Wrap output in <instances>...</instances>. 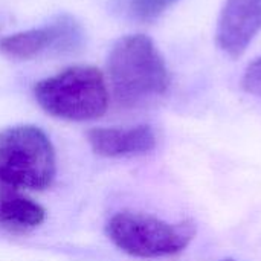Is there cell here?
Masks as SVG:
<instances>
[{
  "mask_svg": "<svg viewBox=\"0 0 261 261\" xmlns=\"http://www.w3.org/2000/svg\"><path fill=\"white\" fill-rule=\"evenodd\" d=\"M109 83L118 106L138 109L162 98L171 75L154 41L144 34L121 37L107 58Z\"/></svg>",
  "mask_w": 261,
  "mask_h": 261,
  "instance_id": "obj_1",
  "label": "cell"
},
{
  "mask_svg": "<svg viewBox=\"0 0 261 261\" xmlns=\"http://www.w3.org/2000/svg\"><path fill=\"white\" fill-rule=\"evenodd\" d=\"M40 107L60 119L90 121L109 107V87L102 72L93 66H72L34 87Z\"/></svg>",
  "mask_w": 261,
  "mask_h": 261,
  "instance_id": "obj_2",
  "label": "cell"
},
{
  "mask_svg": "<svg viewBox=\"0 0 261 261\" xmlns=\"http://www.w3.org/2000/svg\"><path fill=\"white\" fill-rule=\"evenodd\" d=\"M57 173L55 150L35 125L0 130V180L18 190H46Z\"/></svg>",
  "mask_w": 261,
  "mask_h": 261,
  "instance_id": "obj_3",
  "label": "cell"
},
{
  "mask_svg": "<svg viewBox=\"0 0 261 261\" xmlns=\"http://www.w3.org/2000/svg\"><path fill=\"white\" fill-rule=\"evenodd\" d=\"M197 226L187 219L170 223L138 211L116 213L107 223V236L122 252L138 258H161L182 252L194 239Z\"/></svg>",
  "mask_w": 261,
  "mask_h": 261,
  "instance_id": "obj_4",
  "label": "cell"
},
{
  "mask_svg": "<svg viewBox=\"0 0 261 261\" xmlns=\"http://www.w3.org/2000/svg\"><path fill=\"white\" fill-rule=\"evenodd\" d=\"M86 32L81 23L69 14H63L40 28L3 37L0 40V52L12 60L66 55L80 50Z\"/></svg>",
  "mask_w": 261,
  "mask_h": 261,
  "instance_id": "obj_5",
  "label": "cell"
},
{
  "mask_svg": "<svg viewBox=\"0 0 261 261\" xmlns=\"http://www.w3.org/2000/svg\"><path fill=\"white\" fill-rule=\"evenodd\" d=\"M261 32V0H225L220 11L216 43L231 57H242Z\"/></svg>",
  "mask_w": 261,
  "mask_h": 261,
  "instance_id": "obj_6",
  "label": "cell"
},
{
  "mask_svg": "<svg viewBox=\"0 0 261 261\" xmlns=\"http://www.w3.org/2000/svg\"><path fill=\"white\" fill-rule=\"evenodd\" d=\"M92 150L104 158L139 156L154 150L158 138L150 125L96 127L87 132Z\"/></svg>",
  "mask_w": 261,
  "mask_h": 261,
  "instance_id": "obj_7",
  "label": "cell"
},
{
  "mask_svg": "<svg viewBox=\"0 0 261 261\" xmlns=\"http://www.w3.org/2000/svg\"><path fill=\"white\" fill-rule=\"evenodd\" d=\"M46 219L44 208L31 197L0 180V229L9 234H26Z\"/></svg>",
  "mask_w": 261,
  "mask_h": 261,
  "instance_id": "obj_8",
  "label": "cell"
},
{
  "mask_svg": "<svg viewBox=\"0 0 261 261\" xmlns=\"http://www.w3.org/2000/svg\"><path fill=\"white\" fill-rule=\"evenodd\" d=\"M180 0H112L110 9L121 20L150 24Z\"/></svg>",
  "mask_w": 261,
  "mask_h": 261,
  "instance_id": "obj_9",
  "label": "cell"
},
{
  "mask_svg": "<svg viewBox=\"0 0 261 261\" xmlns=\"http://www.w3.org/2000/svg\"><path fill=\"white\" fill-rule=\"evenodd\" d=\"M242 87L245 92L261 98V57L248 64L242 78Z\"/></svg>",
  "mask_w": 261,
  "mask_h": 261,
  "instance_id": "obj_10",
  "label": "cell"
},
{
  "mask_svg": "<svg viewBox=\"0 0 261 261\" xmlns=\"http://www.w3.org/2000/svg\"><path fill=\"white\" fill-rule=\"evenodd\" d=\"M223 261H236V260H231V258H228V260H223Z\"/></svg>",
  "mask_w": 261,
  "mask_h": 261,
  "instance_id": "obj_11",
  "label": "cell"
}]
</instances>
